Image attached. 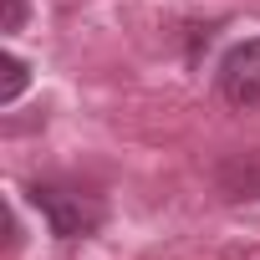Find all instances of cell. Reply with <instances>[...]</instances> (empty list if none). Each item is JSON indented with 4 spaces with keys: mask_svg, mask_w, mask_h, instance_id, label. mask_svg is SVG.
I'll list each match as a JSON object with an SVG mask.
<instances>
[{
    "mask_svg": "<svg viewBox=\"0 0 260 260\" xmlns=\"http://www.w3.org/2000/svg\"><path fill=\"white\" fill-rule=\"evenodd\" d=\"M31 204L46 214L56 240H82L102 224L97 194H82V189H67V184H31Z\"/></svg>",
    "mask_w": 260,
    "mask_h": 260,
    "instance_id": "cell-1",
    "label": "cell"
},
{
    "mask_svg": "<svg viewBox=\"0 0 260 260\" xmlns=\"http://www.w3.org/2000/svg\"><path fill=\"white\" fill-rule=\"evenodd\" d=\"M219 92L235 107H255L260 102V36L224 51V61H219Z\"/></svg>",
    "mask_w": 260,
    "mask_h": 260,
    "instance_id": "cell-2",
    "label": "cell"
},
{
    "mask_svg": "<svg viewBox=\"0 0 260 260\" xmlns=\"http://www.w3.org/2000/svg\"><path fill=\"white\" fill-rule=\"evenodd\" d=\"M26 92V61L21 56H6V87H0V102H16Z\"/></svg>",
    "mask_w": 260,
    "mask_h": 260,
    "instance_id": "cell-3",
    "label": "cell"
}]
</instances>
